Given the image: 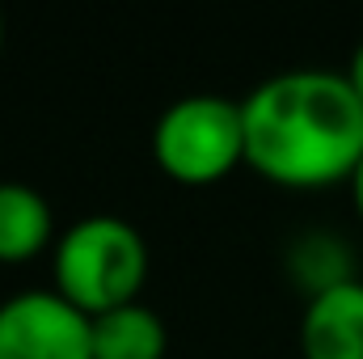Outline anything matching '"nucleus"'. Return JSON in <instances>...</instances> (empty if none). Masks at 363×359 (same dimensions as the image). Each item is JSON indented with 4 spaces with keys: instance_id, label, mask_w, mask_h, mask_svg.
Segmentation results:
<instances>
[{
    "instance_id": "1",
    "label": "nucleus",
    "mask_w": 363,
    "mask_h": 359,
    "mask_svg": "<svg viewBox=\"0 0 363 359\" xmlns=\"http://www.w3.org/2000/svg\"><path fill=\"white\" fill-rule=\"evenodd\" d=\"M245 165L283 190L351 182L363 161V101L347 72L287 68L241 97Z\"/></svg>"
},
{
    "instance_id": "2",
    "label": "nucleus",
    "mask_w": 363,
    "mask_h": 359,
    "mask_svg": "<svg viewBox=\"0 0 363 359\" xmlns=\"http://www.w3.org/2000/svg\"><path fill=\"white\" fill-rule=\"evenodd\" d=\"M55 292L85 317L135 304L148 283V241L123 216H85L51 245Z\"/></svg>"
},
{
    "instance_id": "3",
    "label": "nucleus",
    "mask_w": 363,
    "mask_h": 359,
    "mask_svg": "<svg viewBox=\"0 0 363 359\" xmlns=\"http://www.w3.org/2000/svg\"><path fill=\"white\" fill-rule=\"evenodd\" d=\"M152 157L178 186H211L245 165V114L237 97L190 93L161 110L152 127Z\"/></svg>"
},
{
    "instance_id": "4",
    "label": "nucleus",
    "mask_w": 363,
    "mask_h": 359,
    "mask_svg": "<svg viewBox=\"0 0 363 359\" xmlns=\"http://www.w3.org/2000/svg\"><path fill=\"white\" fill-rule=\"evenodd\" d=\"M0 359H93V326L55 287L0 300Z\"/></svg>"
},
{
    "instance_id": "5",
    "label": "nucleus",
    "mask_w": 363,
    "mask_h": 359,
    "mask_svg": "<svg viewBox=\"0 0 363 359\" xmlns=\"http://www.w3.org/2000/svg\"><path fill=\"white\" fill-rule=\"evenodd\" d=\"M300 351L304 359H363V279L304 304Z\"/></svg>"
},
{
    "instance_id": "6",
    "label": "nucleus",
    "mask_w": 363,
    "mask_h": 359,
    "mask_svg": "<svg viewBox=\"0 0 363 359\" xmlns=\"http://www.w3.org/2000/svg\"><path fill=\"white\" fill-rule=\"evenodd\" d=\"M55 241L47 194L26 182H0V263H30Z\"/></svg>"
},
{
    "instance_id": "7",
    "label": "nucleus",
    "mask_w": 363,
    "mask_h": 359,
    "mask_svg": "<svg viewBox=\"0 0 363 359\" xmlns=\"http://www.w3.org/2000/svg\"><path fill=\"white\" fill-rule=\"evenodd\" d=\"M93 326V359H165L169 334L165 321L148 304H123L114 313L89 317Z\"/></svg>"
},
{
    "instance_id": "8",
    "label": "nucleus",
    "mask_w": 363,
    "mask_h": 359,
    "mask_svg": "<svg viewBox=\"0 0 363 359\" xmlns=\"http://www.w3.org/2000/svg\"><path fill=\"white\" fill-rule=\"evenodd\" d=\"M287 267H291L296 287H304V296L313 300L355 279V254L338 241V233L313 228L287 250Z\"/></svg>"
},
{
    "instance_id": "9",
    "label": "nucleus",
    "mask_w": 363,
    "mask_h": 359,
    "mask_svg": "<svg viewBox=\"0 0 363 359\" xmlns=\"http://www.w3.org/2000/svg\"><path fill=\"white\" fill-rule=\"evenodd\" d=\"M347 81H351V89L359 93V101H363V43L355 47V55H351V68H347Z\"/></svg>"
},
{
    "instance_id": "10",
    "label": "nucleus",
    "mask_w": 363,
    "mask_h": 359,
    "mask_svg": "<svg viewBox=\"0 0 363 359\" xmlns=\"http://www.w3.org/2000/svg\"><path fill=\"white\" fill-rule=\"evenodd\" d=\"M351 194H355V211H359V220H363V161H359V170H355V178H351Z\"/></svg>"
},
{
    "instance_id": "11",
    "label": "nucleus",
    "mask_w": 363,
    "mask_h": 359,
    "mask_svg": "<svg viewBox=\"0 0 363 359\" xmlns=\"http://www.w3.org/2000/svg\"><path fill=\"white\" fill-rule=\"evenodd\" d=\"M0 43H4V21H0Z\"/></svg>"
}]
</instances>
